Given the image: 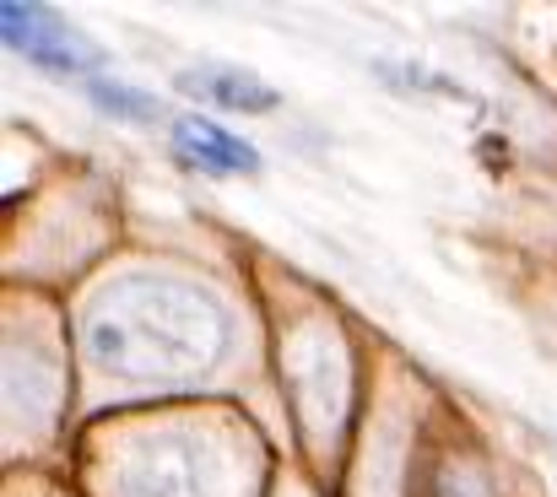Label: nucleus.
Here are the masks:
<instances>
[{
    "label": "nucleus",
    "mask_w": 557,
    "mask_h": 497,
    "mask_svg": "<svg viewBox=\"0 0 557 497\" xmlns=\"http://www.w3.org/2000/svg\"><path fill=\"white\" fill-rule=\"evenodd\" d=\"M98 362L114 373H189L216 357L222 320L216 303L169 282H131L92 320Z\"/></svg>",
    "instance_id": "1"
},
{
    "label": "nucleus",
    "mask_w": 557,
    "mask_h": 497,
    "mask_svg": "<svg viewBox=\"0 0 557 497\" xmlns=\"http://www.w3.org/2000/svg\"><path fill=\"white\" fill-rule=\"evenodd\" d=\"M0 27H5V44L11 49H22L27 60H38V65H49V71H82V65H92L98 54L54 16V11H44V5H0Z\"/></svg>",
    "instance_id": "2"
},
{
    "label": "nucleus",
    "mask_w": 557,
    "mask_h": 497,
    "mask_svg": "<svg viewBox=\"0 0 557 497\" xmlns=\"http://www.w3.org/2000/svg\"><path fill=\"white\" fill-rule=\"evenodd\" d=\"M174 147H180V158L195 167H206V173H255L260 158L238 141V136H227L222 125H211V120H180L174 125Z\"/></svg>",
    "instance_id": "3"
},
{
    "label": "nucleus",
    "mask_w": 557,
    "mask_h": 497,
    "mask_svg": "<svg viewBox=\"0 0 557 497\" xmlns=\"http://www.w3.org/2000/svg\"><path fill=\"white\" fill-rule=\"evenodd\" d=\"M180 87H185V92H200V98L216 103V109H238V114H265V109H276V92H271L265 82L244 76V71H189Z\"/></svg>",
    "instance_id": "4"
},
{
    "label": "nucleus",
    "mask_w": 557,
    "mask_h": 497,
    "mask_svg": "<svg viewBox=\"0 0 557 497\" xmlns=\"http://www.w3.org/2000/svg\"><path fill=\"white\" fill-rule=\"evenodd\" d=\"M87 92H92V103H98V109H109V114H120V120H152V114H158V103H152L147 92H136V87L92 82Z\"/></svg>",
    "instance_id": "5"
}]
</instances>
